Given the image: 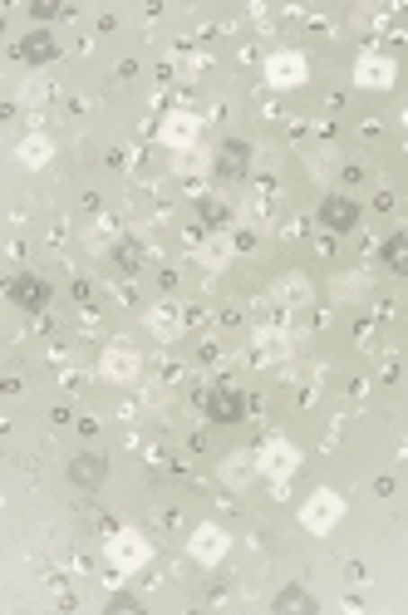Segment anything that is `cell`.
I'll list each match as a JSON object with an SVG mask.
<instances>
[{
    "label": "cell",
    "mask_w": 408,
    "mask_h": 615,
    "mask_svg": "<svg viewBox=\"0 0 408 615\" xmlns=\"http://www.w3.org/2000/svg\"><path fill=\"white\" fill-rule=\"evenodd\" d=\"M197 404H202V414H207V419H217V423H242V414H246V399L236 389H226V384H222V389H202V399H197Z\"/></svg>",
    "instance_id": "6da1fadb"
},
{
    "label": "cell",
    "mask_w": 408,
    "mask_h": 615,
    "mask_svg": "<svg viewBox=\"0 0 408 615\" xmlns=\"http://www.w3.org/2000/svg\"><path fill=\"white\" fill-rule=\"evenodd\" d=\"M359 202H350V197H325L320 202V222H325V232H354L359 227Z\"/></svg>",
    "instance_id": "7a4b0ae2"
},
{
    "label": "cell",
    "mask_w": 408,
    "mask_h": 615,
    "mask_svg": "<svg viewBox=\"0 0 408 615\" xmlns=\"http://www.w3.org/2000/svg\"><path fill=\"white\" fill-rule=\"evenodd\" d=\"M10 300H15L20 310H35L40 316V310H49V286L40 276H15L10 281Z\"/></svg>",
    "instance_id": "3957f363"
},
{
    "label": "cell",
    "mask_w": 408,
    "mask_h": 615,
    "mask_svg": "<svg viewBox=\"0 0 408 615\" xmlns=\"http://www.w3.org/2000/svg\"><path fill=\"white\" fill-rule=\"evenodd\" d=\"M246 168H251V148L242 138H226L222 153H217V173L222 177H246Z\"/></svg>",
    "instance_id": "277c9868"
},
{
    "label": "cell",
    "mask_w": 408,
    "mask_h": 615,
    "mask_svg": "<svg viewBox=\"0 0 408 615\" xmlns=\"http://www.w3.org/2000/svg\"><path fill=\"white\" fill-rule=\"evenodd\" d=\"M69 483H75V487H89V493H93V487L103 483V458H99V453H79L75 463H69Z\"/></svg>",
    "instance_id": "5b68a950"
},
{
    "label": "cell",
    "mask_w": 408,
    "mask_h": 615,
    "mask_svg": "<svg viewBox=\"0 0 408 615\" xmlns=\"http://www.w3.org/2000/svg\"><path fill=\"white\" fill-rule=\"evenodd\" d=\"M55 35H49V30H35V35H25L20 40V59H30V65H49V59H55Z\"/></svg>",
    "instance_id": "8992f818"
},
{
    "label": "cell",
    "mask_w": 408,
    "mask_h": 615,
    "mask_svg": "<svg viewBox=\"0 0 408 615\" xmlns=\"http://www.w3.org/2000/svg\"><path fill=\"white\" fill-rule=\"evenodd\" d=\"M276 611L280 615H315L320 606H315V596H306L300 586H290V591H280V596H276Z\"/></svg>",
    "instance_id": "52a82bcc"
},
{
    "label": "cell",
    "mask_w": 408,
    "mask_h": 615,
    "mask_svg": "<svg viewBox=\"0 0 408 615\" xmlns=\"http://www.w3.org/2000/svg\"><path fill=\"white\" fill-rule=\"evenodd\" d=\"M384 266H389V271H404V266H408V242H404V232H394L389 242H384Z\"/></svg>",
    "instance_id": "ba28073f"
},
{
    "label": "cell",
    "mask_w": 408,
    "mask_h": 615,
    "mask_svg": "<svg viewBox=\"0 0 408 615\" xmlns=\"http://www.w3.org/2000/svg\"><path fill=\"white\" fill-rule=\"evenodd\" d=\"M197 217H202V222H212V227H222V222H226V207L217 202V197H202V202H197Z\"/></svg>",
    "instance_id": "9c48e42d"
},
{
    "label": "cell",
    "mask_w": 408,
    "mask_h": 615,
    "mask_svg": "<svg viewBox=\"0 0 408 615\" xmlns=\"http://www.w3.org/2000/svg\"><path fill=\"white\" fill-rule=\"evenodd\" d=\"M113 266H123V271H138V266H143L138 246H113Z\"/></svg>",
    "instance_id": "30bf717a"
},
{
    "label": "cell",
    "mask_w": 408,
    "mask_h": 615,
    "mask_svg": "<svg viewBox=\"0 0 408 615\" xmlns=\"http://www.w3.org/2000/svg\"><path fill=\"white\" fill-rule=\"evenodd\" d=\"M109 611H138V601H133V596H113Z\"/></svg>",
    "instance_id": "8fae6325"
}]
</instances>
